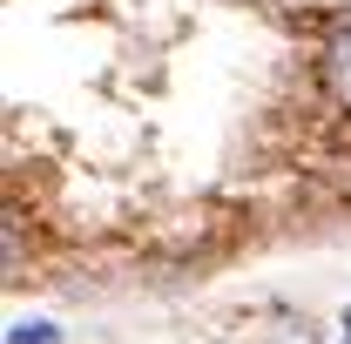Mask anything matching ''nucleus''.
Here are the masks:
<instances>
[{"mask_svg": "<svg viewBox=\"0 0 351 344\" xmlns=\"http://www.w3.org/2000/svg\"><path fill=\"white\" fill-rule=\"evenodd\" d=\"M324 82H331V95L351 108V27H338L331 47H324Z\"/></svg>", "mask_w": 351, "mask_h": 344, "instance_id": "f257e3e1", "label": "nucleus"}, {"mask_svg": "<svg viewBox=\"0 0 351 344\" xmlns=\"http://www.w3.org/2000/svg\"><path fill=\"white\" fill-rule=\"evenodd\" d=\"M14 344H54L47 324H14Z\"/></svg>", "mask_w": 351, "mask_h": 344, "instance_id": "f03ea898", "label": "nucleus"}, {"mask_svg": "<svg viewBox=\"0 0 351 344\" xmlns=\"http://www.w3.org/2000/svg\"><path fill=\"white\" fill-rule=\"evenodd\" d=\"M345 344H351V317H345Z\"/></svg>", "mask_w": 351, "mask_h": 344, "instance_id": "7ed1b4c3", "label": "nucleus"}]
</instances>
